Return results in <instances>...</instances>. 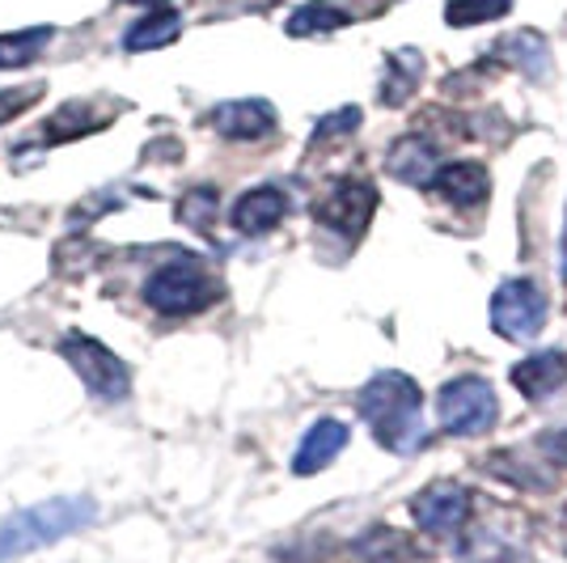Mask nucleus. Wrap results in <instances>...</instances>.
Instances as JSON below:
<instances>
[{
	"label": "nucleus",
	"instance_id": "obj_1",
	"mask_svg": "<svg viewBox=\"0 0 567 563\" xmlns=\"http://www.w3.org/2000/svg\"><path fill=\"white\" fill-rule=\"evenodd\" d=\"M360 416L369 420L373 437L381 449L390 453H415L427 441L424 432V390L415 377L385 369V373L369 377L364 390L355 395Z\"/></svg>",
	"mask_w": 567,
	"mask_h": 563
},
{
	"label": "nucleus",
	"instance_id": "obj_2",
	"mask_svg": "<svg viewBox=\"0 0 567 563\" xmlns=\"http://www.w3.org/2000/svg\"><path fill=\"white\" fill-rule=\"evenodd\" d=\"M97 516V504L90 495H55L43 504H30L22 513H9L0 521V563H13L43 551L51 542L69 539L76 530H85Z\"/></svg>",
	"mask_w": 567,
	"mask_h": 563
},
{
	"label": "nucleus",
	"instance_id": "obj_3",
	"mask_svg": "<svg viewBox=\"0 0 567 563\" xmlns=\"http://www.w3.org/2000/svg\"><path fill=\"white\" fill-rule=\"evenodd\" d=\"M220 297V280L208 272V263H199L195 255H178L174 263H162L148 280H144V301L169 314V318H183V314H199Z\"/></svg>",
	"mask_w": 567,
	"mask_h": 563
},
{
	"label": "nucleus",
	"instance_id": "obj_4",
	"mask_svg": "<svg viewBox=\"0 0 567 563\" xmlns=\"http://www.w3.org/2000/svg\"><path fill=\"white\" fill-rule=\"evenodd\" d=\"M436 416H441V428L453 432V437H483L499 420L496 390L474 373L453 377V381L441 386V395H436Z\"/></svg>",
	"mask_w": 567,
	"mask_h": 563
},
{
	"label": "nucleus",
	"instance_id": "obj_5",
	"mask_svg": "<svg viewBox=\"0 0 567 563\" xmlns=\"http://www.w3.org/2000/svg\"><path fill=\"white\" fill-rule=\"evenodd\" d=\"M60 356L69 360V369L85 386H90V395L102 402H118L127 399V390H132V373H127V365L118 360L106 344H97L90 335H81V330H72L60 339Z\"/></svg>",
	"mask_w": 567,
	"mask_h": 563
},
{
	"label": "nucleus",
	"instance_id": "obj_6",
	"mask_svg": "<svg viewBox=\"0 0 567 563\" xmlns=\"http://www.w3.org/2000/svg\"><path fill=\"white\" fill-rule=\"evenodd\" d=\"M546 314H550L546 293L534 280H525V276L504 280L496 288V297H492V327L504 339H520V344L525 339H538L546 327Z\"/></svg>",
	"mask_w": 567,
	"mask_h": 563
},
{
	"label": "nucleus",
	"instance_id": "obj_7",
	"mask_svg": "<svg viewBox=\"0 0 567 563\" xmlns=\"http://www.w3.org/2000/svg\"><path fill=\"white\" fill-rule=\"evenodd\" d=\"M373 212H378V187L364 178H343L313 204V221L339 237H360L369 229Z\"/></svg>",
	"mask_w": 567,
	"mask_h": 563
},
{
	"label": "nucleus",
	"instance_id": "obj_8",
	"mask_svg": "<svg viewBox=\"0 0 567 563\" xmlns=\"http://www.w3.org/2000/svg\"><path fill=\"white\" fill-rule=\"evenodd\" d=\"M411 513H415L420 530L436 534V539H450L471 521V492L462 483H432V488L415 495Z\"/></svg>",
	"mask_w": 567,
	"mask_h": 563
},
{
	"label": "nucleus",
	"instance_id": "obj_9",
	"mask_svg": "<svg viewBox=\"0 0 567 563\" xmlns=\"http://www.w3.org/2000/svg\"><path fill=\"white\" fill-rule=\"evenodd\" d=\"M213 127L225 141H267L276 132V106L267 98H237V102H220L213 111Z\"/></svg>",
	"mask_w": 567,
	"mask_h": 563
},
{
	"label": "nucleus",
	"instance_id": "obj_10",
	"mask_svg": "<svg viewBox=\"0 0 567 563\" xmlns=\"http://www.w3.org/2000/svg\"><path fill=\"white\" fill-rule=\"evenodd\" d=\"M385 170L406 183V187H432V178H436V170H441V157H436V144L420 136V132H411V136H402L394 141V149L385 153Z\"/></svg>",
	"mask_w": 567,
	"mask_h": 563
},
{
	"label": "nucleus",
	"instance_id": "obj_11",
	"mask_svg": "<svg viewBox=\"0 0 567 563\" xmlns=\"http://www.w3.org/2000/svg\"><path fill=\"white\" fill-rule=\"evenodd\" d=\"M284 216H288V195H284L280 187L246 191V195H241V199L234 204V212H229L234 229H237V234H246V237L271 234V229L280 225Z\"/></svg>",
	"mask_w": 567,
	"mask_h": 563
},
{
	"label": "nucleus",
	"instance_id": "obj_12",
	"mask_svg": "<svg viewBox=\"0 0 567 563\" xmlns=\"http://www.w3.org/2000/svg\"><path fill=\"white\" fill-rule=\"evenodd\" d=\"M432 187L441 191L453 208H478L492 195V174H487V165L478 162H450L436 170Z\"/></svg>",
	"mask_w": 567,
	"mask_h": 563
},
{
	"label": "nucleus",
	"instance_id": "obj_13",
	"mask_svg": "<svg viewBox=\"0 0 567 563\" xmlns=\"http://www.w3.org/2000/svg\"><path fill=\"white\" fill-rule=\"evenodd\" d=\"M348 423L339 420H318L309 428L306 437H301V446H297V458H292V470L306 479V474H318V470H327L348 449Z\"/></svg>",
	"mask_w": 567,
	"mask_h": 563
},
{
	"label": "nucleus",
	"instance_id": "obj_14",
	"mask_svg": "<svg viewBox=\"0 0 567 563\" xmlns=\"http://www.w3.org/2000/svg\"><path fill=\"white\" fill-rule=\"evenodd\" d=\"M513 386L525 399L543 402L567 386V352H534L513 365Z\"/></svg>",
	"mask_w": 567,
	"mask_h": 563
},
{
	"label": "nucleus",
	"instance_id": "obj_15",
	"mask_svg": "<svg viewBox=\"0 0 567 563\" xmlns=\"http://www.w3.org/2000/svg\"><path fill=\"white\" fill-rule=\"evenodd\" d=\"M111 119H115V111H102L97 102H64V106L43 123V141L48 144L81 141V136H90V132H102Z\"/></svg>",
	"mask_w": 567,
	"mask_h": 563
},
{
	"label": "nucleus",
	"instance_id": "obj_16",
	"mask_svg": "<svg viewBox=\"0 0 567 563\" xmlns=\"http://www.w3.org/2000/svg\"><path fill=\"white\" fill-rule=\"evenodd\" d=\"M424 81V55L415 48H399L385 55V76H381V102L385 106H402L406 98L420 90Z\"/></svg>",
	"mask_w": 567,
	"mask_h": 563
},
{
	"label": "nucleus",
	"instance_id": "obj_17",
	"mask_svg": "<svg viewBox=\"0 0 567 563\" xmlns=\"http://www.w3.org/2000/svg\"><path fill=\"white\" fill-rule=\"evenodd\" d=\"M352 22V9L343 0H309L288 18V34L292 39H309V34H331L339 25Z\"/></svg>",
	"mask_w": 567,
	"mask_h": 563
},
{
	"label": "nucleus",
	"instance_id": "obj_18",
	"mask_svg": "<svg viewBox=\"0 0 567 563\" xmlns=\"http://www.w3.org/2000/svg\"><path fill=\"white\" fill-rule=\"evenodd\" d=\"M178 30H183V18L174 13V9H153L148 18L132 25L127 34H123V51H157L174 43L178 39Z\"/></svg>",
	"mask_w": 567,
	"mask_h": 563
},
{
	"label": "nucleus",
	"instance_id": "obj_19",
	"mask_svg": "<svg viewBox=\"0 0 567 563\" xmlns=\"http://www.w3.org/2000/svg\"><path fill=\"white\" fill-rule=\"evenodd\" d=\"M499 55H504L508 64H517L525 76H534V81H543L546 69H550V48H546V39L538 30H517V34H508V39L499 43Z\"/></svg>",
	"mask_w": 567,
	"mask_h": 563
},
{
	"label": "nucleus",
	"instance_id": "obj_20",
	"mask_svg": "<svg viewBox=\"0 0 567 563\" xmlns=\"http://www.w3.org/2000/svg\"><path fill=\"white\" fill-rule=\"evenodd\" d=\"M51 25H34V30H18V34H0V69H25V64H34L43 48L51 43Z\"/></svg>",
	"mask_w": 567,
	"mask_h": 563
},
{
	"label": "nucleus",
	"instance_id": "obj_21",
	"mask_svg": "<svg viewBox=\"0 0 567 563\" xmlns=\"http://www.w3.org/2000/svg\"><path fill=\"white\" fill-rule=\"evenodd\" d=\"M508 9H513V0H450L445 4V22L453 30H466V25L499 22Z\"/></svg>",
	"mask_w": 567,
	"mask_h": 563
},
{
	"label": "nucleus",
	"instance_id": "obj_22",
	"mask_svg": "<svg viewBox=\"0 0 567 563\" xmlns=\"http://www.w3.org/2000/svg\"><path fill=\"white\" fill-rule=\"evenodd\" d=\"M178 221L190 225V229H199V234H208L216 221V191L213 187L187 191V195L178 199Z\"/></svg>",
	"mask_w": 567,
	"mask_h": 563
},
{
	"label": "nucleus",
	"instance_id": "obj_23",
	"mask_svg": "<svg viewBox=\"0 0 567 563\" xmlns=\"http://www.w3.org/2000/svg\"><path fill=\"white\" fill-rule=\"evenodd\" d=\"M355 127H360V111H355V106H343V111H334V115L313 123V144L343 141V136H352Z\"/></svg>",
	"mask_w": 567,
	"mask_h": 563
},
{
	"label": "nucleus",
	"instance_id": "obj_24",
	"mask_svg": "<svg viewBox=\"0 0 567 563\" xmlns=\"http://www.w3.org/2000/svg\"><path fill=\"white\" fill-rule=\"evenodd\" d=\"M39 98H43V85H18V90H4V94H0V127H4V123H13L18 115H25Z\"/></svg>",
	"mask_w": 567,
	"mask_h": 563
},
{
	"label": "nucleus",
	"instance_id": "obj_25",
	"mask_svg": "<svg viewBox=\"0 0 567 563\" xmlns=\"http://www.w3.org/2000/svg\"><path fill=\"white\" fill-rule=\"evenodd\" d=\"M543 449L555 458V462H567V432H546Z\"/></svg>",
	"mask_w": 567,
	"mask_h": 563
},
{
	"label": "nucleus",
	"instance_id": "obj_26",
	"mask_svg": "<svg viewBox=\"0 0 567 563\" xmlns=\"http://www.w3.org/2000/svg\"><path fill=\"white\" fill-rule=\"evenodd\" d=\"M559 272H564L567 280V221H564V242H559Z\"/></svg>",
	"mask_w": 567,
	"mask_h": 563
},
{
	"label": "nucleus",
	"instance_id": "obj_27",
	"mask_svg": "<svg viewBox=\"0 0 567 563\" xmlns=\"http://www.w3.org/2000/svg\"><path fill=\"white\" fill-rule=\"evenodd\" d=\"M123 4H153V9H166V0H123Z\"/></svg>",
	"mask_w": 567,
	"mask_h": 563
}]
</instances>
